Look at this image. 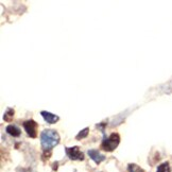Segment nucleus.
<instances>
[{
  "instance_id": "nucleus-1",
  "label": "nucleus",
  "mask_w": 172,
  "mask_h": 172,
  "mask_svg": "<svg viewBox=\"0 0 172 172\" xmlns=\"http://www.w3.org/2000/svg\"><path fill=\"white\" fill-rule=\"evenodd\" d=\"M42 147L45 151H50L60 142V135L54 130H45L40 134Z\"/></svg>"
},
{
  "instance_id": "nucleus-2",
  "label": "nucleus",
  "mask_w": 172,
  "mask_h": 172,
  "mask_svg": "<svg viewBox=\"0 0 172 172\" xmlns=\"http://www.w3.org/2000/svg\"><path fill=\"white\" fill-rule=\"evenodd\" d=\"M120 142V136L119 134H117V133H113L111 134L109 138H105L102 142V149H103L104 151L106 152H112L114 151L115 149L118 147Z\"/></svg>"
},
{
  "instance_id": "nucleus-3",
  "label": "nucleus",
  "mask_w": 172,
  "mask_h": 172,
  "mask_svg": "<svg viewBox=\"0 0 172 172\" xmlns=\"http://www.w3.org/2000/svg\"><path fill=\"white\" fill-rule=\"evenodd\" d=\"M24 127L26 130L28 136L31 138H35L37 136V127H38V125L34 120H28V121L24 122Z\"/></svg>"
},
{
  "instance_id": "nucleus-4",
  "label": "nucleus",
  "mask_w": 172,
  "mask_h": 172,
  "mask_svg": "<svg viewBox=\"0 0 172 172\" xmlns=\"http://www.w3.org/2000/svg\"><path fill=\"white\" fill-rule=\"evenodd\" d=\"M66 154L68 155V157L72 160H83L84 159V154L80 151L79 147H72V148H66Z\"/></svg>"
},
{
  "instance_id": "nucleus-5",
  "label": "nucleus",
  "mask_w": 172,
  "mask_h": 172,
  "mask_svg": "<svg viewBox=\"0 0 172 172\" xmlns=\"http://www.w3.org/2000/svg\"><path fill=\"white\" fill-rule=\"evenodd\" d=\"M40 115L42 116L44 120H45L46 122H48L49 125H53V123H56V122H58V120H60L58 116H56V115L52 114V113H49V112L42 111V113H40Z\"/></svg>"
},
{
  "instance_id": "nucleus-6",
  "label": "nucleus",
  "mask_w": 172,
  "mask_h": 172,
  "mask_svg": "<svg viewBox=\"0 0 172 172\" xmlns=\"http://www.w3.org/2000/svg\"><path fill=\"white\" fill-rule=\"evenodd\" d=\"M88 155H89V157L93 159L96 164H100L101 162H103L104 159H105V156L102 155V154L99 151H97V150H89V151H88Z\"/></svg>"
},
{
  "instance_id": "nucleus-7",
  "label": "nucleus",
  "mask_w": 172,
  "mask_h": 172,
  "mask_svg": "<svg viewBox=\"0 0 172 172\" xmlns=\"http://www.w3.org/2000/svg\"><path fill=\"white\" fill-rule=\"evenodd\" d=\"M5 131H6V133L8 134H10L11 136H13V137H18V136H20V129H18L17 127H15V125H8L6 127V129H5Z\"/></svg>"
},
{
  "instance_id": "nucleus-8",
  "label": "nucleus",
  "mask_w": 172,
  "mask_h": 172,
  "mask_svg": "<svg viewBox=\"0 0 172 172\" xmlns=\"http://www.w3.org/2000/svg\"><path fill=\"white\" fill-rule=\"evenodd\" d=\"M14 114H15V112H14V109H9L8 111L5 112L4 117H3V119H4L6 122H11L12 120H13V118H14Z\"/></svg>"
},
{
  "instance_id": "nucleus-9",
  "label": "nucleus",
  "mask_w": 172,
  "mask_h": 172,
  "mask_svg": "<svg viewBox=\"0 0 172 172\" xmlns=\"http://www.w3.org/2000/svg\"><path fill=\"white\" fill-rule=\"evenodd\" d=\"M156 172H171V169H170L169 163H163L162 165H159L158 168H157Z\"/></svg>"
},
{
  "instance_id": "nucleus-10",
  "label": "nucleus",
  "mask_w": 172,
  "mask_h": 172,
  "mask_svg": "<svg viewBox=\"0 0 172 172\" xmlns=\"http://www.w3.org/2000/svg\"><path fill=\"white\" fill-rule=\"evenodd\" d=\"M88 132H89V129H88V127H85L84 130L80 131L79 134L76 136V139H77V140H81V139H83V138L87 137Z\"/></svg>"
},
{
  "instance_id": "nucleus-11",
  "label": "nucleus",
  "mask_w": 172,
  "mask_h": 172,
  "mask_svg": "<svg viewBox=\"0 0 172 172\" xmlns=\"http://www.w3.org/2000/svg\"><path fill=\"white\" fill-rule=\"evenodd\" d=\"M129 171L130 172H143L140 168L136 166V165H129Z\"/></svg>"
},
{
  "instance_id": "nucleus-12",
  "label": "nucleus",
  "mask_w": 172,
  "mask_h": 172,
  "mask_svg": "<svg viewBox=\"0 0 172 172\" xmlns=\"http://www.w3.org/2000/svg\"><path fill=\"white\" fill-rule=\"evenodd\" d=\"M58 163H54L53 164V170H58Z\"/></svg>"
}]
</instances>
